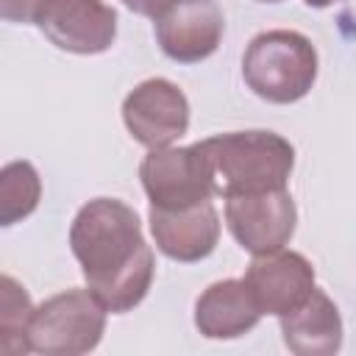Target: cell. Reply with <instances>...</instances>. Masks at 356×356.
<instances>
[{
  "label": "cell",
  "mask_w": 356,
  "mask_h": 356,
  "mask_svg": "<svg viewBox=\"0 0 356 356\" xmlns=\"http://www.w3.org/2000/svg\"><path fill=\"white\" fill-rule=\"evenodd\" d=\"M70 248L86 286L111 314L131 312L150 292L156 259L128 203L117 197L83 203L70 225Z\"/></svg>",
  "instance_id": "1"
},
{
  "label": "cell",
  "mask_w": 356,
  "mask_h": 356,
  "mask_svg": "<svg viewBox=\"0 0 356 356\" xmlns=\"http://www.w3.org/2000/svg\"><path fill=\"white\" fill-rule=\"evenodd\" d=\"M31 295L22 284H17L11 275L0 278V353L6 356H22L31 350L28 345V325L33 317Z\"/></svg>",
  "instance_id": "15"
},
{
  "label": "cell",
  "mask_w": 356,
  "mask_h": 356,
  "mask_svg": "<svg viewBox=\"0 0 356 356\" xmlns=\"http://www.w3.org/2000/svg\"><path fill=\"white\" fill-rule=\"evenodd\" d=\"M175 3H178V0H175Z\"/></svg>",
  "instance_id": "20"
},
{
  "label": "cell",
  "mask_w": 356,
  "mask_h": 356,
  "mask_svg": "<svg viewBox=\"0 0 356 356\" xmlns=\"http://www.w3.org/2000/svg\"><path fill=\"white\" fill-rule=\"evenodd\" d=\"M108 309L86 289H67L33 309L28 345L42 356H78L100 345Z\"/></svg>",
  "instance_id": "4"
},
{
  "label": "cell",
  "mask_w": 356,
  "mask_h": 356,
  "mask_svg": "<svg viewBox=\"0 0 356 356\" xmlns=\"http://www.w3.org/2000/svg\"><path fill=\"white\" fill-rule=\"evenodd\" d=\"M309 8H328V6H334V3H339V0H303Z\"/></svg>",
  "instance_id": "18"
},
{
  "label": "cell",
  "mask_w": 356,
  "mask_h": 356,
  "mask_svg": "<svg viewBox=\"0 0 356 356\" xmlns=\"http://www.w3.org/2000/svg\"><path fill=\"white\" fill-rule=\"evenodd\" d=\"M122 122L139 145L170 147L189 128V100L172 81L147 78L125 95Z\"/></svg>",
  "instance_id": "7"
},
{
  "label": "cell",
  "mask_w": 356,
  "mask_h": 356,
  "mask_svg": "<svg viewBox=\"0 0 356 356\" xmlns=\"http://www.w3.org/2000/svg\"><path fill=\"white\" fill-rule=\"evenodd\" d=\"M139 178L150 206L159 209H184L214 195V181L197 142L189 147L150 150L139 164Z\"/></svg>",
  "instance_id": "5"
},
{
  "label": "cell",
  "mask_w": 356,
  "mask_h": 356,
  "mask_svg": "<svg viewBox=\"0 0 356 356\" xmlns=\"http://www.w3.org/2000/svg\"><path fill=\"white\" fill-rule=\"evenodd\" d=\"M42 181L31 161H8L0 170V225H14L36 211Z\"/></svg>",
  "instance_id": "14"
},
{
  "label": "cell",
  "mask_w": 356,
  "mask_h": 356,
  "mask_svg": "<svg viewBox=\"0 0 356 356\" xmlns=\"http://www.w3.org/2000/svg\"><path fill=\"white\" fill-rule=\"evenodd\" d=\"M298 222V209L289 189L225 197V225L242 250L253 256L275 253L289 245Z\"/></svg>",
  "instance_id": "6"
},
{
  "label": "cell",
  "mask_w": 356,
  "mask_h": 356,
  "mask_svg": "<svg viewBox=\"0 0 356 356\" xmlns=\"http://www.w3.org/2000/svg\"><path fill=\"white\" fill-rule=\"evenodd\" d=\"M36 25L58 50L75 56L106 53L117 39V11L103 0H47Z\"/></svg>",
  "instance_id": "8"
},
{
  "label": "cell",
  "mask_w": 356,
  "mask_h": 356,
  "mask_svg": "<svg viewBox=\"0 0 356 356\" xmlns=\"http://www.w3.org/2000/svg\"><path fill=\"white\" fill-rule=\"evenodd\" d=\"M147 222L156 239V248L172 261H200L214 253L220 242V214L211 200L184 206V209H159L150 206Z\"/></svg>",
  "instance_id": "11"
},
{
  "label": "cell",
  "mask_w": 356,
  "mask_h": 356,
  "mask_svg": "<svg viewBox=\"0 0 356 356\" xmlns=\"http://www.w3.org/2000/svg\"><path fill=\"white\" fill-rule=\"evenodd\" d=\"M47 0H0V17L6 22H36L39 11L44 8Z\"/></svg>",
  "instance_id": "16"
},
{
  "label": "cell",
  "mask_w": 356,
  "mask_h": 356,
  "mask_svg": "<svg viewBox=\"0 0 356 356\" xmlns=\"http://www.w3.org/2000/svg\"><path fill=\"white\" fill-rule=\"evenodd\" d=\"M259 3H281V0H259Z\"/></svg>",
  "instance_id": "19"
},
{
  "label": "cell",
  "mask_w": 356,
  "mask_h": 356,
  "mask_svg": "<svg viewBox=\"0 0 356 356\" xmlns=\"http://www.w3.org/2000/svg\"><path fill=\"white\" fill-rule=\"evenodd\" d=\"M161 53L178 64L209 58L225 33V17L214 0H178L153 19Z\"/></svg>",
  "instance_id": "9"
},
{
  "label": "cell",
  "mask_w": 356,
  "mask_h": 356,
  "mask_svg": "<svg viewBox=\"0 0 356 356\" xmlns=\"http://www.w3.org/2000/svg\"><path fill=\"white\" fill-rule=\"evenodd\" d=\"M125 3V8H131V11H136V14H142V17H159L161 11H167L175 0H122Z\"/></svg>",
  "instance_id": "17"
},
{
  "label": "cell",
  "mask_w": 356,
  "mask_h": 356,
  "mask_svg": "<svg viewBox=\"0 0 356 356\" xmlns=\"http://www.w3.org/2000/svg\"><path fill=\"white\" fill-rule=\"evenodd\" d=\"M284 345L298 356H331L342 348V317L337 303L314 286L295 312L278 317Z\"/></svg>",
  "instance_id": "13"
},
{
  "label": "cell",
  "mask_w": 356,
  "mask_h": 356,
  "mask_svg": "<svg viewBox=\"0 0 356 356\" xmlns=\"http://www.w3.org/2000/svg\"><path fill=\"white\" fill-rule=\"evenodd\" d=\"M211 181L214 195H253L284 189L292 167L295 147L275 131H231L197 142Z\"/></svg>",
  "instance_id": "2"
},
{
  "label": "cell",
  "mask_w": 356,
  "mask_h": 356,
  "mask_svg": "<svg viewBox=\"0 0 356 356\" xmlns=\"http://www.w3.org/2000/svg\"><path fill=\"white\" fill-rule=\"evenodd\" d=\"M245 281L261 314L284 317L314 292V267L306 256L281 248L275 253L253 256L245 270Z\"/></svg>",
  "instance_id": "10"
},
{
  "label": "cell",
  "mask_w": 356,
  "mask_h": 356,
  "mask_svg": "<svg viewBox=\"0 0 356 356\" xmlns=\"http://www.w3.org/2000/svg\"><path fill=\"white\" fill-rule=\"evenodd\" d=\"M242 78L267 103H298L317 81V50L298 31L275 28L256 33L242 56Z\"/></svg>",
  "instance_id": "3"
},
{
  "label": "cell",
  "mask_w": 356,
  "mask_h": 356,
  "mask_svg": "<svg viewBox=\"0 0 356 356\" xmlns=\"http://www.w3.org/2000/svg\"><path fill=\"white\" fill-rule=\"evenodd\" d=\"M259 320L261 309L245 278L214 281L195 300V325L206 339H236Z\"/></svg>",
  "instance_id": "12"
}]
</instances>
